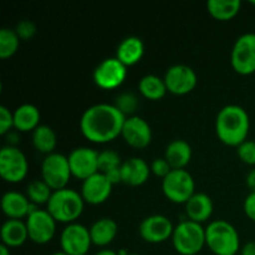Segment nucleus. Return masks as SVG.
<instances>
[{"instance_id": "nucleus-5", "label": "nucleus", "mask_w": 255, "mask_h": 255, "mask_svg": "<svg viewBox=\"0 0 255 255\" xmlns=\"http://www.w3.org/2000/svg\"><path fill=\"white\" fill-rule=\"evenodd\" d=\"M174 251L181 255H197L206 246V229L189 219L174 227L172 234Z\"/></svg>"}, {"instance_id": "nucleus-39", "label": "nucleus", "mask_w": 255, "mask_h": 255, "mask_svg": "<svg viewBox=\"0 0 255 255\" xmlns=\"http://www.w3.org/2000/svg\"><path fill=\"white\" fill-rule=\"evenodd\" d=\"M246 183L247 187L251 189V192H255V168L248 172L246 178Z\"/></svg>"}, {"instance_id": "nucleus-7", "label": "nucleus", "mask_w": 255, "mask_h": 255, "mask_svg": "<svg viewBox=\"0 0 255 255\" xmlns=\"http://www.w3.org/2000/svg\"><path fill=\"white\" fill-rule=\"evenodd\" d=\"M29 164L24 152L16 146H5L0 151V176L7 183H19L27 174Z\"/></svg>"}, {"instance_id": "nucleus-38", "label": "nucleus", "mask_w": 255, "mask_h": 255, "mask_svg": "<svg viewBox=\"0 0 255 255\" xmlns=\"http://www.w3.org/2000/svg\"><path fill=\"white\" fill-rule=\"evenodd\" d=\"M104 174L107 177V179H109V181L111 182L114 186L115 184L120 183V182H122L121 167H120V168H116V169H112V171H110V172H106V173H104Z\"/></svg>"}, {"instance_id": "nucleus-29", "label": "nucleus", "mask_w": 255, "mask_h": 255, "mask_svg": "<svg viewBox=\"0 0 255 255\" xmlns=\"http://www.w3.org/2000/svg\"><path fill=\"white\" fill-rule=\"evenodd\" d=\"M52 193L54 191L42 179L30 182L26 189V197L31 203L36 204V206L49 203Z\"/></svg>"}, {"instance_id": "nucleus-6", "label": "nucleus", "mask_w": 255, "mask_h": 255, "mask_svg": "<svg viewBox=\"0 0 255 255\" xmlns=\"http://www.w3.org/2000/svg\"><path fill=\"white\" fill-rule=\"evenodd\" d=\"M196 183L186 169H172L167 177L162 179V191L169 202L176 204H186L196 192Z\"/></svg>"}, {"instance_id": "nucleus-46", "label": "nucleus", "mask_w": 255, "mask_h": 255, "mask_svg": "<svg viewBox=\"0 0 255 255\" xmlns=\"http://www.w3.org/2000/svg\"><path fill=\"white\" fill-rule=\"evenodd\" d=\"M84 255H89V254H84Z\"/></svg>"}, {"instance_id": "nucleus-43", "label": "nucleus", "mask_w": 255, "mask_h": 255, "mask_svg": "<svg viewBox=\"0 0 255 255\" xmlns=\"http://www.w3.org/2000/svg\"><path fill=\"white\" fill-rule=\"evenodd\" d=\"M51 255H69V254H66L65 253V252H55V253H52Z\"/></svg>"}, {"instance_id": "nucleus-9", "label": "nucleus", "mask_w": 255, "mask_h": 255, "mask_svg": "<svg viewBox=\"0 0 255 255\" xmlns=\"http://www.w3.org/2000/svg\"><path fill=\"white\" fill-rule=\"evenodd\" d=\"M231 64L239 75H252L255 72V32H247L234 42L231 54Z\"/></svg>"}, {"instance_id": "nucleus-33", "label": "nucleus", "mask_w": 255, "mask_h": 255, "mask_svg": "<svg viewBox=\"0 0 255 255\" xmlns=\"http://www.w3.org/2000/svg\"><path fill=\"white\" fill-rule=\"evenodd\" d=\"M239 159L248 166H255V141L247 139L241 146L237 147Z\"/></svg>"}, {"instance_id": "nucleus-11", "label": "nucleus", "mask_w": 255, "mask_h": 255, "mask_svg": "<svg viewBox=\"0 0 255 255\" xmlns=\"http://www.w3.org/2000/svg\"><path fill=\"white\" fill-rule=\"evenodd\" d=\"M92 246L90 229L79 223L67 224L60 236L61 251L69 255H84Z\"/></svg>"}, {"instance_id": "nucleus-30", "label": "nucleus", "mask_w": 255, "mask_h": 255, "mask_svg": "<svg viewBox=\"0 0 255 255\" xmlns=\"http://www.w3.org/2000/svg\"><path fill=\"white\" fill-rule=\"evenodd\" d=\"M20 45V37L16 31L9 27L0 30V57L2 60L11 57L17 51Z\"/></svg>"}, {"instance_id": "nucleus-15", "label": "nucleus", "mask_w": 255, "mask_h": 255, "mask_svg": "<svg viewBox=\"0 0 255 255\" xmlns=\"http://www.w3.org/2000/svg\"><path fill=\"white\" fill-rule=\"evenodd\" d=\"M174 227L172 222L167 218L166 216L161 214H153L143 221L139 224V236L144 242L151 244L163 243L172 238Z\"/></svg>"}, {"instance_id": "nucleus-10", "label": "nucleus", "mask_w": 255, "mask_h": 255, "mask_svg": "<svg viewBox=\"0 0 255 255\" xmlns=\"http://www.w3.org/2000/svg\"><path fill=\"white\" fill-rule=\"evenodd\" d=\"M26 228L29 239L35 244H46L54 239L57 222L46 209H37L26 218Z\"/></svg>"}, {"instance_id": "nucleus-20", "label": "nucleus", "mask_w": 255, "mask_h": 255, "mask_svg": "<svg viewBox=\"0 0 255 255\" xmlns=\"http://www.w3.org/2000/svg\"><path fill=\"white\" fill-rule=\"evenodd\" d=\"M31 202L25 194L10 191L2 196L1 209L9 219H21L29 216Z\"/></svg>"}, {"instance_id": "nucleus-4", "label": "nucleus", "mask_w": 255, "mask_h": 255, "mask_svg": "<svg viewBox=\"0 0 255 255\" xmlns=\"http://www.w3.org/2000/svg\"><path fill=\"white\" fill-rule=\"evenodd\" d=\"M206 246L216 255H237L241 248V238L233 224L219 219L206 228Z\"/></svg>"}, {"instance_id": "nucleus-1", "label": "nucleus", "mask_w": 255, "mask_h": 255, "mask_svg": "<svg viewBox=\"0 0 255 255\" xmlns=\"http://www.w3.org/2000/svg\"><path fill=\"white\" fill-rule=\"evenodd\" d=\"M126 119L115 105L97 104L82 114L80 129L90 142L109 143L121 136Z\"/></svg>"}, {"instance_id": "nucleus-25", "label": "nucleus", "mask_w": 255, "mask_h": 255, "mask_svg": "<svg viewBox=\"0 0 255 255\" xmlns=\"http://www.w3.org/2000/svg\"><path fill=\"white\" fill-rule=\"evenodd\" d=\"M119 227L111 218H101L95 222L90 228V236L94 246L107 247L115 241Z\"/></svg>"}, {"instance_id": "nucleus-44", "label": "nucleus", "mask_w": 255, "mask_h": 255, "mask_svg": "<svg viewBox=\"0 0 255 255\" xmlns=\"http://www.w3.org/2000/svg\"><path fill=\"white\" fill-rule=\"evenodd\" d=\"M128 255H141V254H134V253H129Z\"/></svg>"}, {"instance_id": "nucleus-41", "label": "nucleus", "mask_w": 255, "mask_h": 255, "mask_svg": "<svg viewBox=\"0 0 255 255\" xmlns=\"http://www.w3.org/2000/svg\"><path fill=\"white\" fill-rule=\"evenodd\" d=\"M95 255H119V253L115 251H111V249H101V251L97 252Z\"/></svg>"}, {"instance_id": "nucleus-16", "label": "nucleus", "mask_w": 255, "mask_h": 255, "mask_svg": "<svg viewBox=\"0 0 255 255\" xmlns=\"http://www.w3.org/2000/svg\"><path fill=\"white\" fill-rule=\"evenodd\" d=\"M121 136L133 148H146L152 141V129L142 117L129 116L125 121Z\"/></svg>"}, {"instance_id": "nucleus-19", "label": "nucleus", "mask_w": 255, "mask_h": 255, "mask_svg": "<svg viewBox=\"0 0 255 255\" xmlns=\"http://www.w3.org/2000/svg\"><path fill=\"white\" fill-rule=\"evenodd\" d=\"M187 218L192 222L202 224L213 214V201L206 193H194L186 204Z\"/></svg>"}, {"instance_id": "nucleus-18", "label": "nucleus", "mask_w": 255, "mask_h": 255, "mask_svg": "<svg viewBox=\"0 0 255 255\" xmlns=\"http://www.w3.org/2000/svg\"><path fill=\"white\" fill-rule=\"evenodd\" d=\"M151 173V166L139 157H131L122 162V183L131 187H138L146 183Z\"/></svg>"}, {"instance_id": "nucleus-21", "label": "nucleus", "mask_w": 255, "mask_h": 255, "mask_svg": "<svg viewBox=\"0 0 255 255\" xmlns=\"http://www.w3.org/2000/svg\"><path fill=\"white\" fill-rule=\"evenodd\" d=\"M1 244L9 248L21 247L29 239L26 223L20 219H7L0 229Z\"/></svg>"}, {"instance_id": "nucleus-32", "label": "nucleus", "mask_w": 255, "mask_h": 255, "mask_svg": "<svg viewBox=\"0 0 255 255\" xmlns=\"http://www.w3.org/2000/svg\"><path fill=\"white\" fill-rule=\"evenodd\" d=\"M114 105L116 106L117 110L121 111V114H124L127 117V115L134 114V111L138 107V100L133 94L124 92V94H120L116 97V101H115Z\"/></svg>"}, {"instance_id": "nucleus-14", "label": "nucleus", "mask_w": 255, "mask_h": 255, "mask_svg": "<svg viewBox=\"0 0 255 255\" xmlns=\"http://www.w3.org/2000/svg\"><path fill=\"white\" fill-rule=\"evenodd\" d=\"M163 79L168 92L177 96H183L193 91L198 81L196 71L191 66L183 64L169 67Z\"/></svg>"}, {"instance_id": "nucleus-8", "label": "nucleus", "mask_w": 255, "mask_h": 255, "mask_svg": "<svg viewBox=\"0 0 255 255\" xmlns=\"http://www.w3.org/2000/svg\"><path fill=\"white\" fill-rule=\"evenodd\" d=\"M69 158L64 154L51 153L46 156L41 164V179L52 189L67 188L70 178H71Z\"/></svg>"}, {"instance_id": "nucleus-45", "label": "nucleus", "mask_w": 255, "mask_h": 255, "mask_svg": "<svg viewBox=\"0 0 255 255\" xmlns=\"http://www.w3.org/2000/svg\"><path fill=\"white\" fill-rule=\"evenodd\" d=\"M252 2V4H253V5H255V0H253V1H251Z\"/></svg>"}, {"instance_id": "nucleus-34", "label": "nucleus", "mask_w": 255, "mask_h": 255, "mask_svg": "<svg viewBox=\"0 0 255 255\" xmlns=\"http://www.w3.org/2000/svg\"><path fill=\"white\" fill-rule=\"evenodd\" d=\"M14 30L16 31L20 40H30L36 34V26L31 20H21L20 22H17Z\"/></svg>"}, {"instance_id": "nucleus-3", "label": "nucleus", "mask_w": 255, "mask_h": 255, "mask_svg": "<svg viewBox=\"0 0 255 255\" xmlns=\"http://www.w3.org/2000/svg\"><path fill=\"white\" fill-rule=\"evenodd\" d=\"M46 207V211L55 221L59 223L71 224L75 223L84 212L85 201L80 192L71 188H64L54 191Z\"/></svg>"}, {"instance_id": "nucleus-36", "label": "nucleus", "mask_w": 255, "mask_h": 255, "mask_svg": "<svg viewBox=\"0 0 255 255\" xmlns=\"http://www.w3.org/2000/svg\"><path fill=\"white\" fill-rule=\"evenodd\" d=\"M172 171V167L169 166V163L167 162V159L164 158H156L151 163V172L154 176L159 177V178L163 179L164 177H167L169 174V172Z\"/></svg>"}, {"instance_id": "nucleus-35", "label": "nucleus", "mask_w": 255, "mask_h": 255, "mask_svg": "<svg viewBox=\"0 0 255 255\" xmlns=\"http://www.w3.org/2000/svg\"><path fill=\"white\" fill-rule=\"evenodd\" d=\"M14 127V115L7 107L0 106V134H6Z\"/></svg>"}, {"instance_id": "nucleus-2", "label": "nucleus", "mask_w": 255, "mask_h": 255, "mask_svg": "<svg viewBox=\"0 0 255 255\" xmlns=\"http://www.w3.org/2000/svg\"><path fill=\"white\" fill-rule=\"evenodd\" d=\"M251 120L246 110L238 105L224 106L216 119V133L219 141L231 147H238L248 139Z\"/></svg>"}, {"instance_id": "nucleus-42", "label": "nucleus", "mask_w": 255, "mask_h": 255, "mask_svg": "<svg viewBox=\"0 0 255 255\" xmlns=\"http://www.w3.org/2000/svg\"><path fill=\"white\" fill-rule=\"evenodd\" d=\"M0 255H11L10 254L9 247L4 246V244H0Z\"/></svg>"}, {"instance_id": "nucleus-17", "label": "nucleus", "mask_w": 255, "mask_h": 255, "mask_svg": "<svg viewBox=\"0 0 255 255\" xmlns=\"http://www.w3.org/2000/svg\"><path fill=\"white\" fill-rule=\"evenodd\" d=\"M112 187L114 184L107 179V177L101 172H97L96 174L82 182L80 193H81L85 203L99 206V204L105 203L110 198Z\"/></svg>"}, {"instance_id": "nucleus-31", "label": "nucleus", "mask_w": 255, "mask_h": 255, "mask_svg": "<svg viewBox=\"0 0 255 255\" xmlns=\"http://www.w3.org/2000/svg\"><path fill=\"white\" fill-rule=\"evenodd\" d=\"M121 166V157L116 151L105 149V151L99 152V172L106 173L112 169L120 168Z\"/></svg>"}, {"instance_id": "nucleus-22", "label": "nucleus", "mask_w": 255, "mask_h": 255, "mask_svg": "<svg viewBox=\"0 0 255 255\" xmlns=\"http://www.w3.org/2000/svg\"><path fill=\"white\" fill-rule=\"evenodd\" d=\"M144 54V45L137 36H128L122 40L117 46L116 57L125 66H133L141 61Z\"/></svg>"}, {"instance_id": "nucleus-13", "label": "nucleus", "mask_w": 255, "mask_h": 255, "mask_svg": "<svg viewBox=\"0 0 255 255\" xmlns=\"http://www.w3.org/2000/svg\"><path fill=\"white\" fill-rule=\"evenodd\" d=\"M71 174L77 179L90 178L99 172V152L90 147H77L67 156Z\"/></svg>"}, {"instance_id": "nucleus-27", "label": "nucleus", "mask_w": 255, "mask_h": 255, "mask_svg": "<svg viewBox=\"0 0 255 255\" xmlns=\"http://www.w3.org/2000/svg\"><path fill=\"white\" fill-rule=\"evenodd\" d=\"M138 90L142 96L151 101H158L163 99L168 92L164 79L157 75H146L138 82Z\"/></svg>"}, {"instance_id": "nucleus-23", "label": "nucleus", "mask_w": 255, "mask_h": 255, "mask_svg": "<svg viewBox=\"0 0 255 255\" xmlns=\"http://www.w3.org/2000/svg\"><path fill=\"white\" fill-rule=\"evenodd\" d=\"M164 158L172 169H184L192 159V147L184 139H173L169 142L164 152Z\"/></svg>"}, {"instance_id": "nucleus-40", "label": "nucleus", "mask_w": 255, "mask_h": 255, "mask_svg": "<svg viewBox=\"0 0 255 255\" xmlns=\"http://www.w3.org/2000/svg\"><path fill=\"white\" fill-rule=\"evenodd\" d=\"M241 255H255V242H248L241 249Z\"/></svg>"}, {"instance_id": "nucleus-24", "label": "nucleus", "mask_w": 255, "mask_h": 255, "mask_svg": "<svg viewBox=\"0 0 255 255\" xmlns=\"http://www.w3.org/2000/svg\"><path fill=\"white\" fill-rule=\"evenodd\" d=\"M14 115V128L20 132H34L40 126L39 109L31 104H24L15 109Z\"/></svg>"}, {"instance_id": "nucleus-37", "label": "nucleus", "mask_w": 255, "mask_h": 255, "mask_svg": "<svg viewBox=\"0 0 255 255\" xmlns=\"http://www.w3.org/2000/svg\"><path fill=\"white\" fill-rule=\"evenodd\" d=\"M243 208L246 216L248 217L251 221L255 222V192H251V193L247 196L243 204Z\"/></svg>"}, {"instance_id": "nucleus-12", "label": "nucleus", "mask_w": 255, "mask_h": 255, "mask_svg": "<svg viewBox=\"0 0 255 255\" xmlns=\"http://www.w3.org/2000/svg\"><path fill=\"white\" fill-rule=\"evenodd\" d=\"M127 76V67L117 57L100 62L94 71V81L100 89L112 90L121 86Z\"/></svg>"}, {"instance_id": "nucleus-26", "label": "nucleus", "mask_w": 255, "mask_h": 255, "mask_svg": "<svg viewBox=\"0 0 255 255\" xmlns=\"http://www.w3.org/2000/svg\"><path fill=\"white\" fill-rule=\"evenodd\" d=\"M241 0H209L207 10L209 15L219 21H229L241 11Z\"/></svg>"}, {"instance_id": "nucleus-28", "label": "nucleus", "mask_w": 255, "mask_h": 255, "mask_svg": "<svg viewBox=\"0 0 255 255\" xmlns=\"http://www.w3.org/2000/svg\"><path fill=\"white\" fill-rule=\"evenodd\" d=\"M57 137L54 129L46 125H40L34 132H32V146L37 152L44 153L46 156L54 153L56 148Z\"/></svg>"}]
</instances>
